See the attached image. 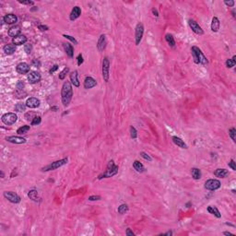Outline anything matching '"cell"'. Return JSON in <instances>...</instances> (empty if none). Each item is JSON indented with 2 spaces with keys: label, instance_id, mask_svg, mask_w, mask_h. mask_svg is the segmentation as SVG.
Here are the masks:
<instances>
[{
  "label": "cell",
  "instance_id": "obj_1",
  "mask_svg": "<svg viewBox=\"0 0 236 236\" xmlns=\"http://www.w3.org/2000/svg\"><path fill=\"white\" fill-rule=\"evenodd\" d=\"M72 97H73V90H72L71 83L69 81H65L61 90V101L63 105L65 107L68 106Z\"/></svg>",
  "mask_w": 236,
  "mask_h": 236
},
{
  "label": "cell",
  "instance_id": "obj_2",
  "mask_svg": "<svg viewBox=\"0 0 236 236\" xmlns=\"http://www.w3.org/2000/svg\"><path fill=\"white\" fill-rule=\"evenodd\" d=\"M118 169L119 167L117 165H115L114 162L112 160L109 162H108L107 164V167H106V170L103 172L102 174H101L98 176V179L99 180H102L103 178H110V177H113L114 175H116L118 174Z\"/></svg>",
  "mask_w": 236,
  "mask_h": 236
},
{
  "label": "cell",
  "instance_id": "obj_3",
  "mask_svg": "<svg viewBox=\"0 0 236 236\" xmlns=\"http://www.w3.org/2000/svg\"><path fill=\"white\" fill-rule=\"evenodd\" d=\"M192 57L194 58V62L195 64H201V65L206 66L209 64V60L207 59L205 55L202 53V51L197 46H192L191 48Z\"/></svg>",
  "mask_w": 236,
  "mask_h": 236
},
{
  "label": "cell",
  "instance_id": "obj_4",
  "mask_svg": "<svg viewBox=\"0 0 236 236\" xmlns=\"http://www.w3.org/2000/svg\"><path fill=\"white\" fill-rule=\"evenodd\" d=\"M67 162H68V159L64 158V159L58 160V161H55L54 162H52V163H50V164H48L45 167H43L41 170H42V172H49V171L57 170V169H58V168L66 165L67 163Z\"/></svg>",
  "mask_w": 236,
  "mask_h": 236
},
{
  "label": "cell",
  "instance_id": "obj_5",
  "mask_svg": "<svg viewBox=\"0 0 236 236\" xmlns=\"http://www.w3.org/2000/svg\"><path fill=\"white\" fill-rule=\"evenodd\" d=\"M102 78L105 82L109 81L110 78V60L107 57H105L102 60Z\"/></svg>",
  "mask_w": 236,
  "mask_h": 236
},
{
  "label": "cell",
  "instance_id": "obj_6",
  "mask_svg": "<svg viewBox=\"0 0 236 236\" xmlns=\"http://www.w3.org/2000/svg\"><path fill=\"white\" fill-rule=\"evenodd\" d=\"M2 122L7 126H12L17 122L18 120V115L15 113H7L2 115L1 117Z\"/></svg>",
  "mask_w": 236,
  "mask_h": 236
},
{
  "label": "cell",
  "instance_id": "obj_7",
  "mask_svg": "<svg viewBox=\"0 0 236 236\" xmlns=\"http://www.w3.org/2000/svg\"><path fill=\"white\" fill-rule=\"evenodd\" d=\"M221 183L218 179H209L205 182V188L209 191H216L221 188Z\"/></svg>",
  "mask_w": 236,
  "mask_h": 236
},
{
  "label": "cell",
  "instance_id": "obj_8",
  "mask_svg": "<svg viewBox=\"0 0 236 236\" xmlns=\"http://www.w3.org/2000/svg\"><path fill=\"white\" fill-rule=\"evenodd\" d=\"M143 34H144V25L139 22L137 24V26H136V29H135V43H136V45H138L139 43H140L141 40L143 38Z\"/></svg>",
  "mask_w": 236,
  "mask_h": 236
},
{
  "label": "cell",
  "instance_id": "obj_9",
  "mask_svg": "<svg viewBox=\"0 0 236 236\" xmlns=\"http://www.w3.org/2000/svg\"><path fill=\"white\" fill-rule=\"evenodd\" d=\"M4 197H5L6 199H7L9 202L14 203V204H18V203L21 202V197H19V195L17 193L12 192V191L4 192Z\"/></svg>",
  "mask_w": 236,
  "mask_h": 236
},
{
  "label": "cell",
  "instance_id": "obj_10",
  "mask_svg": "<svg viewBox=\"0 0 236 236\" xmlns=\"http://www.w3.org/2000/svg\"><path fill=\"white\" fill-rule=\"evenodd\" d=\"M188 25L190 27V29L193 31L195 34H197V35H203L204 34L203 29H202L200 26H199V24L197 21H194V19H189V21H188Z\"/></svg>",
  "mask_w": 236,
  "mask_h": 236
},
{
  "label": "cell",
  "instance_id": "obj_11",
  "mask_svg": "<svg viewBox=\"0 0 236 236\" xmlns=\"http://www.w3.org/2000/svg\"><path fill=\"white\" fill-rule=\"evenodd\" d=\"M30 68H31V66L29 64L22 62V63H19L17 65V66H16V71L21 75H25V74L30 73L31 72Z\"/></svg>",
  "mask_w": 236,
  "mask_h": 236
},
{
  "label": "cell",
  "instance_id": "obj_12",
  "mask_svg": "<svg viewBox=\"0 0 236 236\" xmlns=\"http://www.w3.org/2000/svg\"><path fill=\"white\" fill-rule=\"evenodd\" d=\"M27 78L31 84H35L38 83L41 80V74L37 71H31L27 76Z\"/></svg>",
  "mask_w": 236,
  "mask_h": 236
},
{
  "label": "cell",
  "instance_id": "obj_13",
  "mask_svg": "<svg viewBox=\"0 0 236 236\" xmlns=\"http://www.w3.org/2000/svg\"><path fill=\"white\" fill-rule=\"evenodd\" d=\"M26 106L30 109H35L41 105V101L35 97H31L26 101Z\"/></svg>",
  "mask_w": 236,
  "mask_h": 236
},
{
  "label": "cell",
  "instance_id": "obj_14",
  "mask_svg": "<svg viewBox=\"0 0 236 236\" xmlns=\"http://www.w3.org/2000/svg\"><path fill=\"white\" fill-rule=\"evenodd\" d=\"M6 140L7 142L13 143V144H24L26 143V138L19 137V136H10V137H7Z\"/></svg>",
  "mask_w": 236,
  "mask_h": 236
},
{
  "label": "cell",
  "instance_id": "obj_15",
  "mask_svg": "<svg viewBox=\"0 0 236 236\" xmlns=\"http://www.w3.org/2000/svg\"><path fill=\"white\" fill-rule=\"evenodd\" d=\"M81 15V9L78 6H75L73 9H72L70 15H69V19L71 21H76L77 19H78Z\"/></svg>",
  "mask_w": 236,
  "mask_h": 236
},
{
  "label": "cell",
  "instance_id": "obj_16",
  "mask_svg": "<svg viewBox=\"0 0 236 236\" xmlns=\"http://www.w3.org/2000/svg\"><path fill=\"white\" fill-rule=\"evenodd\" d=\"M83 85L86 90L92 89V88H94L96 85H97V81H96V79H94L92 77H86V78L84 79Z\"/></svg>",
  "mask_w": 236,
  "mask_h": 236
},
{
  "label": "cell",
  "instance_id": "obj_17",
  "mask_svg": "<svg viewBox=\"0 0 236 236\" xmlns=\"http://www.w3.org/2000/svg\"><path fill=\"white\" fill-rule=\"evenodd\" d=\"M107 45V40H106V35L105 34H102L98 39V43H97V48L100 52H102L105 49Z\"/></svg>",
  "mask_w": 236,
  "mask_h": 236
},
{
  "label": "cell",
  "instance_id": "obj_18",
  "mask_svg": "<svg viewBox=\"0 0 236 236\" xmlns=\"http://www.w3.org/2000/svg\"><path fill=\"white\" fill-rule=\"evenodd\" d=\"M21 28L19 25H14V26H12L9 28V37H17V36L19 35H21Z\"/></svg>",
  "mask_w": 236,
  "mask_h": 236
},
{
  "label": "cell",
  "instance_id": "obj_19",
  "mask_svg": "<svg viewBox=\"0 0 236 236\" xmlns=\"http://www.w3.org/2000/svg\"><path fill=\"white\" fill-rule=\"evenodd\" d=\"M27 41H28V39L26 36L23 34H21V35L17 36V37L12 39V43L15 45H25Z\"/></svg>",
  "mask_w": 236,
  "mask_h": 236
},
{
  "label": "cell",
  "instance_id": "obj_20",
  "mask_svg": "<svg viewBox=\"0 0 236 236\" xmlns=\"http://www.w3.org/2000/svg\"><path fill=\"white\" fill-rule=\"evenodd\" d=\"M2 19L6 24H15L18 21V17L14 14H7Z\"/></svg>",
  "mask_w": 236,
  "mask_h": 236
},
{
  "label": "cell",
  "instance_id": "obj_21",
  "mask_svg": "<svg viewBox=\"0 0 236 236\" xmlns=\"http://www.w3.org/2000/svg\"><path fill=\"white\" fill-rule=\"evenodd\" d=\"M78 71L75 70V71H72L70 75H69V78H70V81H71V84L73 85L74 87H79L80 86V83L78 81Z\"/></svg>",
  "mask_w": 236,
  "mask_h": 236
},
{
  "label": "cell",
  "instance_id": "obj_22",
  "mask_svg": "<svg viewBox=\"0 0 236 236\" xmlns=\"http://www.w3.org/2000/svg\"><path fill=\"white\" fill-rule=\"evenodd\" d=\"M3 51L7 55H13L16 52V45H13V43H7V45L3 47Z\"/></svg>",
  "mask_w": 236,
  "mask_h": 236
},
{
  "label": "cell",
  "instance_id": "obj_23",
  "mask_svg": "<svg viewBox=\"0 0 236 236\" xmlns=\"http://www.w3.org/2000/svg\"><path fill=\"white\" fill-rule=\"evenodd\" d=\"M214 175L216 177L219 178H226L228 175H229V171L226 169H221V168H219L215 172H214Z\"/></svg>",
  "mask_w": 236,
  "mask_h": 236
},
{
  "label": "cell",
  "instance_id": "obj_24",
  "mask_svg": "<svg viewBox=\"0 0 236 236\" xmlns=\"http://www.w3.org/2000/svg\"><path fill=\"white\" fill-rule=\"evenodd\" d=\"M219 27H221L219 19L217 17H213L212 21H211V31H212L213 33H218L219 30Z\"/></svg>",
  "mask_w": 236,
  "mask_h": 236
},
{
  "label": "cell",
  "instance_id": "obj_25",
  "mask_svg": "<svg viewBox=\"0 0 236 236\" xmlns=\"http://www.w3.org/2000/svg\"><path fill=\"white\" fill-rule=\"evenodd\" d=\"M63 47H64V49H65V52H66V54L68 55L69 57H73V55H74V49H73V46H72L70 43H63Z\"/></svg>",
  "mask_w": 236,
  "mask_h": 236
},
{
  "label": "cell",
  "instance_id": "obj_26",
  "mask_svg": "<svg viewBox=\"0 0 236 236\" xmlns=\"http://www.w3.org/2000/svg\"><path fill=\"white\" fill-rule=\"evenodd\" d=\"M172 139H173V141H174V143L175 144V145L178 146L179 148H181V149H187V145L182 138H180L176 137V136H174V137H173V138Z\"/></svg>",
  "mask_w": 236,
  "mask_h": 236
},
{
  "label": "cell",
  "instance_id": "obj_27",
  "mask_svg": "<svg viewBox=\"0 0 236 236\" xmlns=\"http://www.w3.org/2000/svg\"><path fill=\"white\" fill-rule=\"evenodd\" d=\"M207 210L209 211V212L210 214L214 215L216 218H218V219L221 218V212H219V209H217V207H213V206H209V207H207Z\"/></svg>",
  "mask_w": 236,
  "mask_h": 236
},
{
  "label": "cell",
  "instance_id": "obj_28",
  "mask_svg": "<svg viewBox=\"0 0 236 236\" xmlns=\"http://www.w3.org/2000/svg\"><path fill=\"white\" fill-rule=\"evenodd\" d=\"M133 168L138 172V173H144L146 171L145 166H144L140 162L138 161H135L133 162Z\"/></svg>",
  "mask_w": 236,
  "mask_h": 236
},
{
  "label": "cell",
  "instance_id": "obj_29",
  "mask_svg": "<svg viewBox=\"0 0 236 236\" xmlns=\"http://www.w3.org/2000/svg\"><path fill=\"white\" fill-rule=\"evenodd\" d=\"M191 175H192V177H193V179L195 180H199L201 178V171L198 169V168H192L191 169Z\"/></svg>",
  "mask_w": 236,
  "mask_h": 236
},
{
  "label": "cell",
  "instance_id": "obj_30",
  "mask_svg": "<svg viewBox=\"0 0 236 236\" xmlns=\"http://www.w3.org/2000/svg\"><path fill=\"white\" fill-rule=\"evenodd\" d=\"M28 197H29L30 199H31L34 202H38L39 201V197H38V192L37 190L35 189H33V190H30L29 193H28Z\"/></svg>",
  "mask_w": 236,
  "mask_h": 236
},
{
  "label": "cell",
  "instance_id": "obj_31",
  "mask_svg": "<svg viewBox=\"0 0 236 236\" xmlns=\"http://www.w3.org/2000/svg\"><path fill=\"white\" fill-rule=\"evenodd\" d=\"M165 40H166V42L168 43V45H169L171 47H174L175 41H174V38L173 35L170 34V33H167L165 35Z\"/></svg>",
  "mask_w": 236,
  "mask_h": 236
},
{
  "label": "cell",
  "instance_id": "obj_32",
  "mask_svg": "<svg viewBox=\"0 0 236 236\" xmlns=\"http://www.w3.org/2000/svg\"><path fill=\"white\" fill-rule=\"evenodd\" d=\"M225 65L228 68H231L236 65V55H233L231 59H227L225 62Z\"/></svg>",
  "mask_w": 236,
  "mask_h": 236
},
{
  "label": "cell",
  "instance_id": "obj_33",
  "mask_svg": "<svg viewBox=\"0 0 236 236\" xmlns=\"http://www.w3.org/2000/svg\"><path fill=\"white\" fill-rule=\"evenodd\" d=\"M26 103H23V102H19L17 104L15 105V111L18 112V113H21V112H24L26 110Z\"/></svg>",
  "mask_w": 236,
  "mask_h": 236
},
{
  "label": "cell",
  "instance_id": "obj_34",
  "mask_svg": "<svg viewBox=\"0 0 236 236\" xmlns=\"http://www.w3.org/2000/svg\"><path fill=\"white\" fill-rule=\"evenodd\" d=\"M30 129H31L30 126H22L19 127V128H18L17 133H18V135H24V134H26Z\"/></svg>",
  "mask_w": 236,
  "mask_h": 236
},
{
  "label": "cell",
  "instance_id": "obj_35",
  "mask_svg": "<svg viewBox=\"0 0 236 236\" xmlns=\"http://www.w3.org/2000/svg\"><path fill=\"white\" fill-rule=\"evenodd\" d=\"M118 213L119 214H125L126 212L128 211V206L126 205V204H122V205H120L118 207Z\"/></svg>",
  "mask_w": 236,
  "mask_h": 236
},
{
  "label": "cell",
  "instance_id": "obj_36",
  "mask_svg": "<svg viewBox=\"0 0 236 236\" xmlns=\"http://www.w3.org/2000/svg\"><path fill=\"white\" fill-rule=\"evenodd\" d=\"M69 72V67H65L61 72L59 73V79H61V80H64V79L66 78V75L68 74Z\"/></svg>",
  "mask_w": 236,
  "mask_h": 236
},
{
  "label": "cell",
  "instance_id": "obj_37",
  "mask_svg": "<svg viewBox=\"0 0 236 236\" xmlns=\"http://www.w3.org/2000/svg\"><path fill=\"white\" fill-rule=\"evenodd\" d=\"M36 116V114L34 113V112H28V113L25 114V115H24V117H25V119L27 120V121H33V119Z\"/></svg>",
  "mask_w": 236,
  "mask_h": 236
},
{
  "label": "cell",
  "instance_id": "obj_38",
  "mask_svg": "<svg viewBox=\"0 0 236 236\" xmlns=\"http://www.w3.org/2000/svg\"><path fill=\"white\" fill-rule=\"evenodd\" d=\"M42 122V118L41 116H39V115H36V116L33 119V121L31 122V126H38L40 125Z\"/></svg>",
  "mask_w": 236,
  "mask_h": 236
},
{
  "label": "cell",
  "instance_id": "obj_39",
  "mask_svg": "<svg viewBox=\"0 0 236 236\" xmlns=\"http://www.w3.org/2000/svg\"><path fill=\"white\" fill-rule=\"evenodd\" d=\"M229 136H230V138L233 139V142L236 141V129L234 128V127H231V128H230V130H229Z\"/></svg>",
  "mask_w": 236,
  "mask_h": 236
},
{
  "label": "cell",
  "instance_id": "obj_40",
  "mask_svg": "<svg viewBox=\"0 0 236 236\" xmlns=\"http://www.w3.org/2000/svg\"><path fill=\"white\" fill-rule=\"evenodd\" d=\"M130 137H131V138H133V139H136L138 138V131L133 126H130Z\"/></svg>",
  "mask_w": 236,
  "mask_h": 236
},
{
  "label": "cell",
  "instance_id": "obj_41",
  "mask_svg": "<svg viewBox=\"0 0 236 236\" xmlns=\"http://www.w3.org/2000/svg\"><path fill=\"white\" fill-rule=\"evenodd\" d=\"M24 51H25V53L27 55H30L31 53V51H33V45H31V43H27V45H24Z\"/></svg>",
  "mask_w": 236,
  "mask_h": 236
},
{
  "label": "cell",
  "instance_id": "obj_42",
  "mask_svg": "<svg viewBox=\"0 0 236 236\" xmlns=\"http://www.w3.org/2000/svg\"><path fill=\"white\" fill-rule=\"evenodd\" d=\"M140 156L141 157L144 159V160H146V161H148V162H151L152 161V158L150 157V156L148 154V153H146V152H144V151H141L140 152Z\"/></svg>",
  "mask_w": 236,
  "mask_h": 236
},
{
  "label": "cell",
  "instance_id": "obj_43",
  "mask_svg": "<svg viewBox=\"0 0 236 236\" xmlns=\"http://www.w3.org/2000/svg\"><path fill=\"white\" fill-rule=\"evenodd\" d=\"M63 36H64V37H65L66 39L69 40V41H70L71 43H73L74 45H78V41H77V40H76L74 37H72V36H70V35H67V34H64Z\"/></svg>",
  "mask_w": 236,
  "mask_h": 236
},
{
  "label": "cell",
  "instance_id": "obj_44",
  "mask_svg": "<svg viewBox=\"0 0 236 236\" xmlns=\"http://www.w3.org/2000/svg\"><path fill=\"white\" fill-rule=\"evenodd\" d=\"M16 87H17V90H23L24 87H25V84H24L23 81L19 80L18 83H17V86H16Z\"/></svg>",
  "mask_w": 236,
  "mask_h": 236
},
{
  "label": "cell",
  "instance_id": "obj_45",
  "mask_svg": "<svg viewBox=\"0 0 236 236\" xmlns=\"http://www.w3.org/2000/svg\"><path fill=\"white\" fill-rule=\"evenodd\" d=\"M235 162H234V160H233L231 159V161H230V162H228V165H229V167L230 168H231V170L233 171H236V164H235Z\"/></svg>",
  "mask_w": 236,
  "mask_h": 236
},
{
  "label": "cell",
  "instance_id": "obj_46",
  "mask_svg": "<svg viewBox=\"0 0 236 236\" xmlns=\"http://www.w3.org/2000/svg\"><path fill=\"white\" fill-rule=\"evenodd\" d=\"M88 199H89L90 201H97V200H101L102 197H100V195H90Z\"/></svg>",
  "mask_w": 236,
  "mask_h": 236
},
{
  "label": "cell",
  "instance_id": "obj_47",
  "mask_svg": "<svg viewBox=\"0 0 236 236\" xmlns=\"http://www.w3.org/2000/svg\"><path fill=\"white\" fill-rule=\"evenodd\" d=\"M77 60H78V66H81L83 62H84V59H83V57L81 54H79L77 57Z\"/></svg>",
  "mask_w": 236,
  "mask_h": 236
},
{
  "label": "cell",
  "instance_id": "obj_48",
  "mask_svg": "<svg viewBox=\"0 0 236 236\" xmlns=\"http://www.w3.org/2000/svg\"><path fill=\"white\" fill-rule=\"evenodd\" d=\"M19 2L22 4V5H28V6H33L34 5L33 1H30V0H27V1H21V0H19Z\"/></svg>",
  "mask_w": 236,
  "mask_h": 236
},
{
  "label": "cell",
  "instance_id": "obj_49",
  "mask_svg": "<svg viewBox=\"0 0 236 236\" xmlns=\"http://www.w3.org/2000/svg\"><path fill=\"white\" fill-rule=\"evenodd\" d=\"M224 4L229 7H233L235 2L233 1V0H230V1H224Z\"/></svg>",
  "mask_w": 236,
  "mask_h": 236
},
{
  "label": "cell",
  "instance_id": "obj_50",
  "mask_svg": "<svg viewBox=\"0 0 236 236\" xmlns=\"http://www.w3.org/2000/svg\"><path fill=\"white\" fill-rule=\"evenodd\" d=\"M38 30H40L41 31H46L49 30V27L46 26V25H39Z\"/></svg>",
  "mask_w": 236,
  "mask_h": 236
},
{
  "label": "cell",
  "instance_id": "obj_51",
  "mask_svg": "<svg viewBox=\"0 0 236 236\" xmlns=\"http://www.w3.org/2000/svg\"><path fill=\"white\" fill-rule=\"evenodd\" d=\"M33 66H36V67H40L41 66V62H40L39 59H34L33 61Z\"/></svg>",
  "mask_w": 236,
  "mask_h": 236
},
{
  "label": "cell",
  "instance_id": "obj_52",
  "mask_svg": "<svg viewBox=\"0 0 236 236\" xmlns=\"http://www.w3.org/2000/svg\"><path fill=\"white\" fill-rule=\"evenodd\" d=\"M58 67H59V66H58V65H54L53 66H52V68L49 70V73H50V74H53V73H55V72L58 69Z\"/></svg>",
  "mask_w": 236,
  "mask_h": 236
},
{
  "label": "cell",
  "instance_id": "obj_53",
  "mask_svg": "<svg viewBox=\"0 0 236 236\" xmlns=\"http://www.w3.org/2000/svg\"><path fill=\"white\" fill-rule=\"evenodd\" d=\"M126 235H127V236H135V233H133V231H131L130 228H128V229H126Z\"/></svg>",
  "mask_w": 236,
  "mask_h": 236
},
{
  "label": "cell",
  "instance_id": "obj_54",
  "mask_svg": "<svg viewBox=\"0 0 236 236\" xmlns=\"http://www.w3.org/2000/svg\"><path fill=\"white\" fill-rule=\"evenodd\" d=\"M172 236L173 235V231H168L167 233H161L160 234V236Z\"/></svg>",
  "mask_w": 236,
  "mask_h": 236
},
{
  "label": "cell",
  "instance_id": "obj_55",
  "mask_svg": "<svg viewBox=\"0 0 236 236\" xmlns=\"http://www.w3.org/2000/svg\"><path fill=\"white\" fill-rule=\"evenodd\" d=\"M152 13H153V15L155 16V17H159V12H158V10L157 9H152Z\"/></svg>",
  "mask_w": 236,
  "mask_h": 236
},
{
  "label": "cell",
  "instance_id": "obj_56",
  "mask_svg": "<svg viewBox=\"0 0 236 236\" xmlns=\"http://www.w3.org/2000/svg\"><path fill=\"white\" fill-rule=\"evenodd\" d=\"M59 110V108L57 106H53V107H51V111H53V112H57Z\"/></svg>",
  "mask_w": 236,
  "mask_h": 236
},
{
  "label": "cell",
  "instance_id": "obj_57",
  "mask_svg": "<svg viewBox=\"0 0 236 236\" xmlns=\"http://www.w3.org/2000/svg\"><path fill=\"white\" fill-rule=\"evenodd\" d=\"M223 234H224V235H228V236H233V233H230V231H224V233H223Z\"/></svg>",
  "mask_w": 236,
  "mask_h": 236
},
{
  "label": "cell",
  "instance_id": "obj_58",
  "mask_svg": "<svg viewBox=\"0 0 236 236\" xmlns=\"http://www.w3.org/2000/svg\"><path fill=\"white\" fill-rule=\"evenodd\" d=\"M225 224H226V225H229V226H231V227H234L233 224H231V223H229V222H226Z\"/></svg>",
  "mask_w": 236,
  "mask_h": 236
},
{
  "label": "cell",
  "instance_id": "obj_59",
  "mask_svg": "<svg viewBox=\"0 0 236 236\" xmlns=\"http://www.w3.org/2000/svg\"><path fill=\"white\" fill-rule=\"evenodd\" d=\"M0 173H1V178H4V177H5V174H4V172H3V171H1Z\"/></svg>",
  "mask_w": 236,
  "mask_h": 236
},
{
  "label": "cell",
  "instance_id": "obj_60",
  "mask_svg": "<svg viewBox=\"0 0 236 236\" xmlns=\"http://www.w3.org/2000/svg\"><path fill=\"white\" fill-rule=\"evenodd\" d=\"M233 17L235 18V9H233Z\"/></svg>",
  "mask_w": 236,
  "mask_h": 236
}]
</instances>
